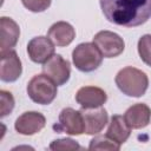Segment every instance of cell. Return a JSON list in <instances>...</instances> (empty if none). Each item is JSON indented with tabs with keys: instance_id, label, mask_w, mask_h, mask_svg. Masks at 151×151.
Returning <instances> with one entry per match:
<instances>
[{
	"instance_id": "3",
	"label": "cell",
	"mask_w": 151,
	"mask_h": 151,
	"mask_svg": "<svg viewBox=\"0 0 151 151\" xmlns=\"http://www.w3.org/2000/svg\"><path fill=\"white\" fill-rule=\"evenodd\" d=\"M57 86L46 74H37L27 84V94L34 103L48 105L57 97Z\"/></svg>"
},
{
	"instance_id": "2",
	"label": "cell",
	"mask_w": 151,
	"mask_h": 151,
	"mask_svg": "<svg viewBox=\"0 0 151 151\" xmlns=\"http://www.w3.org/2000/svg\"><path fill=\"white\" fill-rule=\"evenodd\" d=\"M114 80L118 88L129 97L138 98L144 96L149 86L147 76L143 71L131 66L122 68L117 73Z\"/></svg>"
},
{
	"instance_id": "10",
	"label": "cell",
	"mask_w": 151,
	"mask_h": 151,
	"mask_svg": "<svg viewBox=\"0 0 151 151\" xmlns=\"http://www.w3.org/2000/svg\"><path fill=\"white\" fill-rule=\"evenodd\" d=\"M46 119L45 117L35 111L25 112L21 116H19L15 120L14 127L17 132L24 136H32L39 131H41L45 127Z\"/></svg>"
},
{
	"instance_id": "14",
	"label": "cell",
	"mask_w": 151,
	"mask_h": 151,
	"mask_svg": "<svg viewBox=\"0 0 151 151\" xmlns=\"http://www.w3.org/2000/svg\"><path fill=\"white\" fill-rule=\"evenodd\" d=\"M151 109L146 104H134L130 106L125 114L124 119L131 129H143L150 123Z\"/></svg>"
},
{
	"instance_id": "8",
	"label": "cell",
	"mask_w": 151,
	"mask_h": 151,
	"mask_svg": "<svg viewBox=\"0 0 151 151\" xmlns=\"http://www.w3.org/2000/svg\"><path fill=\"white\" fill-rule=\"evenodd\" d=\"M0 79L6 83L15 81L22 72L21 61L17 52L13 50L2 51L0 52Z\"/></svg>"
},
{
	"instance_id": "16",
	"label": "cell",
	"mask_w": 151,
	"mask_h": 151,
	"mask_svg": "<svg viewBox=\"0 0 151 151\" xmlns=\"http://www.w3.org/2000/svg\"><path fill=\"white\" fill-rule=\"evenodd\" d=\"M130 134H131V127L127 125L124 117H122L119 114L112 116L106 136L122 145L123 143H125L127 140Z\"/></svg>"
},
{
	"instance_id": "4",
	"label": "cell",
	"mask_w": 151,
	"mask_h": 151,
	"mask_svg": "<svg viewBox=\"0 0 151 151\" xmlns=\"http://www.w3.org/2000/svg\"><path fill=\"white\" fill-rule=\"evenodd\" d=\"M72 60L79 71L92 72L101 65L103 54L94 42H83L73 50Z\"/></svg>"
},
{
	"instance_id": "18",
	"label": "cell",
	"mask_w": 151,
	"mask_h": 151,
	"mask_svg": "<svg viewBox=\"0 0 151 151\" xmlns=\"http://www.w3.org/2000/svg\"><path fill=\"white\" fill-rule=\"evenodd\" d=\"M138 53L140 59L151 66V34H145L138 40Z\"/></svg>"
},
{
	"instance_id": "20",
	"label": "cell",
	"mask_w": 151,
	"mask_h": 151,
	"mask_svg": "<svg viewBox=\"0 0 151 151\" xmlns=\"http://www.w3.org/2000/svg\"><path fill=\"white\" fill-rule=\"evenodd\" d=\"M81 146L71 138H61L53 140L50 145V150H80Z\"/></svg>"
},
{
	"instance_id": "5",
	"label": "cell",
	"mask_w": 151,
	"mask_h": 151,
	"mask_svg": "<svg viewBox=\"0 0 151 151\" xmlns=\"http://www.w3.org/2000/svg\"><path fill=\"white\" fill-rule=\"evenodd\" d=\"M93 42L105 58L118 57L125 47L123 38L111 31H100L93 37Z\"/></svg>"
},
{
	"instance_id": "21",
	"label": "cell",
	"mask_w": 151,
	"mask_h": 151,
	"mask_svg": "<svg viewBox=\"0 0 151 151\" xmlns=\"http://www.w3.org/2000/svg\"><path fill=\"white\" fill-rule=\"evenodd\" d=\"M21 2L28 11L38 13L46 11L50 7L52 0H21Z\"/></svg>"
},
{
	"instance_id": "6",
	"label": "cell",
	"mask_w": 151,
	"mask_h": 151,
	"mask_svg": "<svg viewBox=\"0 0 151 151\" xmlns=\"http://www.w3.org/2000/svg\"><path fill=\"white\" fill-rule=\"evenodd\" d=\"M53 127L57 131H63L71 136H79L81 133H85V125L81 112L76 111L71 107L61 110L58 125H54Z\"/></svg>"
},
{
	"instance_id": "7",
	"label": "cell",
	"mask_w": 151,
	"mask_h": 151,
	"mask_svg": "<svg viewBox=\"0 0 151 151\" xmlns=\"http://www.w3.org/2000/svg\"><path fill=\"white\" fill-rule=\"evenodd\" d=\"M42 73L60 86L68 81L71 76V66L70 63L60 54H54L44 64Z\"/></svg>"
},
{
	"instance_id": "19",
	"label": "cell",
	"mask_w": 151,
	"mask_h": 151,
	"mask_svg": "<svg viewBox=\"0 0 151 151\" xmlns=\"http://www.w3.org/2000/svg\"><path fill=\"white\" fill-rule=\"evenodd\" d=\"M0 100H1V113H0V116L4 118L13 111V109H14V98H13L11 92L1 90L0 91Z\"/></svg>"
},
{
	"instance_id": "12",
	"label": "cell",
	"mask_w": 151,
	"mask_h": 151,
	"mask_svg": "<svg viewBox=\"0 0 151 151\" xmlns=\"http://www.w3.org/2000/svg\"><path fill=\"white\" fill-rule=\"evenodd\" d=\"M107 99L104 90L96 86H84L76 93L77 103L84 109H94L101 106Z\"/></svg>"
},
{
	"instance_id": "15",
	"label": "cell",
	"mask_w": 151,
	"mask_h": 151,
	"mask_svg": "<svg viewBox=\"0 0 151 151\" xmlns=\"http://www.w3.org/2000/svg\"><path fill=\"white\" fill-rule=\"evenodd\" d=\"M47 37L51 39V41L54 45L59 47H64L73 41L76 37V31L72 27V25H70L68 22L58 21L50 27L47 32Z\"/></svg>"
},
{
	"instance_id": "13",
	"label": "cell",
	"mask_w": 151,
	"mask_h": 151,
	"mask_svg": "<svg viewBox=\"0 0 151 151\" xmlns=\"http://www.w3.org/2000/svg\"><path fill=\"white\" fill-rule=\"evenodd\" d=\"M20 35V28L18 24L7 17H1L0 19V50L7 51L12 50L18 42Z\"/></svg>"
},
{
	"instance_id": "17",
	"label": "cell",
	"mask_w": 151,
	"mask_h": 151,
	"mask_svg": "<svg viewBox=\"0 0 151 151\" xmlns=\"http://www.w3.org/2000/svg\"><path fill=\"white\" fill-rule=\"evenodd\" d=\"M90 150H111L117 151L120 149V144L114 142L107 136H97L94 137L88 145Z\"/></svg>"
},
{
	"instance_id": "9",
	"label": "cell",
	"mask_w": 151,
	"mask_h": 151,
	"mask_svg": "<svg viewBox=\"0 0 151 151\" xmlns=\"http://www.w3.org/2000/svg\"><path fill=\"white\" fill-rule=\"evenodd\" d=\"M27 53L32 61L45 64L54 55V44L47 37H35L27 45Z\"/></svg>"
},
{
	"instance_id": "11",
	"label": "cell",
	"mask_w": 151,
	"mask_h": 151,
	"mask_svg": "<svg viewBox=\"0 0 151 151\" xmlns=\"http://www.w3.org/2000/svg\"><path fill=\"white\" fill-rule=\"evenodd\" d=\"M84 125H85V133L87 134H97L99 133L105 125L107 124L109 116L105 109L101 106L94 109H81L80 110Z\"/></svg>"
},
{
	"instance_id": "1",
	"label": "cell",
	"mask_w": 151,
	"mask_h": 151,
	"mask_svg": "<svg viewBox=\"0 0 151 151\" xmlns=\"http://www.w3.org/2000/svg\"><path fill=\"white\" fill-rule=\"evenodd\" d=\"M104 17L112 24L137 27L151 17V0H99Z\"/></svg>"
}]
</instances>
